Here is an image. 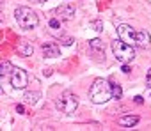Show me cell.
<instances>
[{"mask_svg": "<svg viewBox=\"0 0 151 131\" xmlns=\"http://www.w3.org/2000/svg\"><path fill=\"white\" fill-rule=\"evenodd\" d=\"M89 98L96 105H103L109 99H112V83H109L103 78H96L94 83L89 89Z\"/></svg>", "mask_w": 151, "mask_h": 131, "instance_id": "obj_1", "label": "cell"}, {"mask_svg": "<svg viewBox=\"0 0 151 131\" xmlns=\"http://www.w3.org/2000/svg\"><path fill=\"white\" fill-rule=\"evenodd\" d=\"M14 18H16L18 27L23 30H32L39 25V18L30 7H18L14 11Z\"/></svg>", "mask_w": 151, "mask_h": 131, "instance_id": "obj_2", "label": "cell"}, {"mask_svg": "<svg viewBox=\"0 0 151 131\" xmlns=\"http://www.w3.org/2000/svg\"><path fill=\"white\" fill-rule=\"evenodd\" d=\"M112 51L116 55V58L119 62H132L135 58V50H133V44L123 41V39H116L112 41Z\"/></svg>", "mask_w": 151, "mask_h": 131, "instance_id": "obj_3", "label": "cell"}, {"mask_svg": "<svg viewBox=\"0 0 151 131\" xmlns=\"http://www.w3.org/2000/svg\"><path fill=\"white\" fill-rule=\"evenodd\" d=\"M57 110H60L62 113H73L75 110L78 108V98L77 94H73L71 90H66L59 96V99L55 101Z\"/></svg>", "mask_w": 151, "mask_h": 131, "instance_id": "obj_4", "label": "cell"}, {"mask_svg": "<svg viewBox=\"0 0 151 131\" xmlns=\"http://www.w3.org/2000/svg\"><path fill=\"white\" fill-rule=\"evenodd\" d=\"M27 83H29V76H27V73L22 69V68H14L13 69V73H11V85L14 87V89H25L27 87Z\"/></svg>", "mask_w": 151, "mask_h": 131, "instance_id": "obj_5", "label": "cell"}, {"mask_svg": "<svg viewBox=\"0 0 151 131\" xmlns=\"http://www.w3.org/2000/svg\"><path fill=\"white\" fill-rule=\"evenodd\" d=\"M117 34H119V39H123V41H126V43H130V44H133V46H135V37H137V32H135L130 25L121 23V25L117 27Z\"/></svg>", "mask_w": 151, "mask_h": 131, "instance_id": "obj_6", "label": "cell"}, {"mask_svg": "<svg viewBox=\"0 0 151 131\" xmlns=\"http://www.w3.org/2000/svg\"><path fill=\"white\" fill-rule=\"evenodd\" d=\"M55 13H57L59 20H62V21H69V20L75 18V13H77V9H75V6H71V4H66V6H60Z\"/></svg>", "mask_w": 151, "mask_h": 131, "instance_id": "obj_7", "label": "cell"}, {"mask_svg": "<svg viewBox=\"0 0 151 131\" xmlns=\"http://www.w3.org/2000/svg\"><path fill=\"white\" fill-rule=\"evenodd\" d=\"M43 55L46 58H57L60 55V48L57 43H45L43 44Z\"/></svg>", "mask_w": 151, "mask_h": 131, "instance_id": "obj_8", "label": "cell"}, {"mask_svg": "<svg viewBox=\"0 0 151 131\" xmlns=\"http://www.w3.org/2000/svg\"><path fill=\"white\" fill-rule=\"evenodd\" d=\"M16 51H18V55H22V57H30V55L34 53V46H32L30 41L22 39V41L16 44Z\"/></svg>", "mask_w": 151, "mask_h": 131, "instance_id": "obj_9", "label": "cell"}, {"mask_svg": "<svg viewBox=\"0 0 151 131\" xmlns=\"http://www.w3.org/2000/svg\"><path fill=\"white\" fill-rule=\"evenodd\" d=\"M149 41H151V37H149V34H147L146 30H139V32H137L135 46H139V48H147V46H149Z\"/></svg>", "mask_w": 151, "mask_h": 131, "instance_id": "obj_10", "label": "cell"}, {"mask_svg": "<svg viewBox=\"0 0 151 131\" xmlns=\"http://www.w3.org/2000/svg\"><path fill=\"white\" fill-rule=\"evenodd\" d=\"M117 122H119V126H123V127H133V126L139 122V117H137V115H123V117L117 119Z\"/></svg>", "mask_w": 151, "mask_h": 131, "instance_id": "obj_11", "label": "cell"}, {"mask_svg": "<svg viewBox=\"0 0 151 131\" xmlns=\"http://www.w3.org/2000/svg\"><path fill=\"white\" fill-rule=\"evenodd\" d=\"M13 66H11V62L9 60H2V64H0V76H7V75H11L13 73Z\"/></svg>", "mask_w": 151, "mask_h": 131, "instance_id": "obj_12", "label": "cell"}, {"mask_svg": "<svg viewBox=\"0 0 151 131\" xmlns=\"http://www.w3.org/2000/svg\"><path fill=\"white\" fill-rule=\"evenodd\" d=\"M39 98H41V94H39V92H27L23 99H25V103H27V105H32V106H34V105L37 103V99H39Z\"/></svg>", "mask_w": 151, "mask_h": 131, "instance_id": "obj_13", "label": "cell"}, {"mask_svg": "<svg viewBox=\"0 0 151 131\" xmlns=\"http://www.w3.org/2000/svg\"><path fill=\"white\" fill-rule=\"evenodd\" d=\"M89 46H91V50H94V51H103V41L98 39V37L91 39V41H89Z\"/></svg>", "mask_w": 151, "mask_h": 131, "instance_id": "obj_14", "label": "cell"}, {"mask_svg": "<svg viewBox=\"0 0 151 131\" xmlns=\"http://www.w3.org/2000/svg\"><path fill=\"white\" fill-rule=\"evenodd\" d=\"M48 25H50V28H52V32H53V34H59V36H62V30L59 32V28H60V20H57V18H52Z\"/></svg>", "mask_w": 151, "mask_h": 131, "instance_id": "obj_15", "label": "cell"}, {"mask_svg": "<svg viewBox=\"0 0 151 131\" xmlns=\"http://www.w3.org/2000/svg\"><path fill=\"white\" fill-rule=\"evenodd\" d=\"M121 96H123V89H121V85L112 83V98H114V99H121Z\"/></svg>", "mask_w": 151, "mask_h": 131, "instance_id": "obj_16", "label": "cell"}, {"mask_svg": "<svg viewBox=\"0 0 151 131\" xmlns=\"http://www.w3.org/2000/svg\"><path fill=\"white\" fill-rule=\"evenodd\" d=\"M91 28H94L96 32H101V30H103V21H101V20H94V21H91Z\"/></svg>", "mask_w": 151, "mask_h": 131, "instance_id": "obj_17", "label": "cell"}, {"mask_svg": "<svg viewBox=\"0 0 151 131\" xmlns=\"http://www.w3.org/2000/svg\"><path fill=\"white\" fill-rule=\"evenodd\" d=\"M73 43H75L73 37H64V39H62V44H64V46H71Z\"/></svg>", "mask_w": 151, "mask_h": 131, "instance_id": "obj_18", "label": "cell"}, {"mask_svg": "<svg viewBox=\"0 0 151 131\" xmlns=\"http://www.w3.org/2000/svg\"><path fill=\"white\" fill-rule=\"evenodd\" d=\"M121 71H123L124 75H130V71H132V69L128 68V66H126V62H124V64H123V68H121Z\"/></svg>", "mask_w": 151, "mask_h": 131, "instance_id": "obj_19", "label": "cell"}, {"mask_svg": "<svg viewBox=\"0 0 151 131\" xmlns=\"http://www.w3.org/2000/svg\"><path fill=\"white\" fill-rule=\"evenodd\" d=\"M133 101H135L137 105H142V103H144V99H142V96H135V98H133Z\"/></svg>", "mask_w": 151, "mask_h": 131, "instance_id": "obj_20", "label": "cell"}, {"mask_svg": "<svg viewBox=\"0 0 151 131\" xmlns=\"http://www.w3.org/2000/svg\"><path fill=\"white\" fill-rule=\"evenodd\" d=\"M146 83H147V87H151V69L147 71V76H146Z\"/></svg>", "mask_w": 151, "mask_h": 131, "instance_id": "obj_21", "label": "cell"}, {"mask_svg": "<svg viewBox=\"0 0 151 131\" xmlns=\"http://www.w3.org/2000/svg\"><path fill=\"white\" fill-rule=\"evenodd\" d=\"M16 112H18V113H23V112H25V108H23L22 105H18V106H16Z\"/></svg>", "mask_w": 151, "mask_h": 131, "instance_id": "obj_22", "label": "cell"}, {"mask_svg": "<svg viewBox=\"0 0 151 131\" xmlns=\"http://www.w3.org/2000/svg\"><path fill=\"white\" fill-rule=\"evenodd\" d=\"M43 75H45V76H50V75H52V69H45Z\"/></svg>", "mask_w": 151, "mask_h": 131, "instance_id": "obj_23", "label": "cell"}, {"mask_svg": "<svg viewBox=\"0 0 151 131\" xmlns=\"http://www.w3.org/2000/svg\"><path fill=\"white\" fill-rule=\"evenodd\" d=\"M34 2H39L41 4V2H46V0H34Z\"/></svg>", "mask_w": 151, "mask_h": 131, "instance_id": "obj_24", "label": "cell"}]
</instances>
